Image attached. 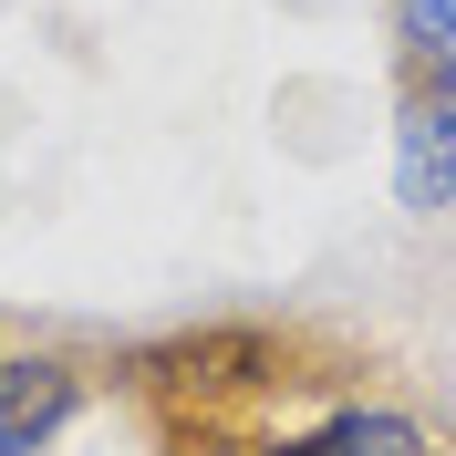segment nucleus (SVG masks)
<instances>
[{
    "mask_svg": "<svg viewBox=\"0 0 456 456\" xmlns=\"http://www.w3.org/2000/svg\"><path fill=\"white\" fill-rule=\"evenodd\" d=\"M135 384L156 404H228V395H259V384H290L281 373V342L270 332H208V342H167V353H145Z\"/></svg>",
    "mask_w": 456,
    "mask_h": 456,
    "instance_id": "f257e3e1",
    "label": "nucleus"
},
{
    "mask_svg": "<svg viewBox=\"0 0 456 456\" xmlns=\"http://www.w3.org/2000/svg\"><path fill=\"white\" fill-rule=\"evenodd\" d=\"M404 53L456 94V0H404Z\"/></svg>",
    "mask_w": 456,
    "mask_h": 456,
    "instance_id": "39448f33",
    "label": "nucleus"
},
{
    "mask_svg": "<svg viewBox=\"0 0 456 456\" xmlns=\"http://www.w3.org/2000/svg\"><path fill=\"white\" fill-rule=\"evenodd\" d=\"M239 456H436L426 426H404V415H332L312 436H281V446H239Z\"/></svg>",
    "mask_w": 456,
    "mask_h": 456,
    "instance_id": "20e7f679",
    "label": "nucleus"
},
{
    "mask_svg": "<svg viewBox=\"0 0 456 456\" xmlns=\"http://www.w3.org/2000/svg\"><path fill=\"white\" fill-rule=\"evenodd\" d=\"M73 404H84V384L62 363H0V456L53 446V436L73 426Z\"/></svg>",
    "mask_w": 456,
    "mask_h": 456,
    "instance_id": "f03ea898",
    "label": "nucleus"
},
{
    "mask_svg": "<svg viewBox=\"0 0 456 456\" xmlns=\"http://www.w3.org/2000/svg\"><path fill=\"white\" fill-rule=\"evenodd\" d=\"M404 208H456V94L426 114H404V156H395Z\"/></svg>",
    "mask_w": 456,
    "mask_h": 456,
    "instance_id": "7ed1b4c3",
    "label": "nucleus"
}]
</instances>
